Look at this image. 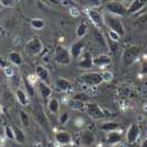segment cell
<instances>
[{
    "label": "cell",
    "instance_id": "cell-24",
    "mask_svg": "<svg viewBox=\"0 0 147 147\" xmlns=\"http://www.w3.org/2000/svg\"><path fill=\"white\" fill-rule=\"evenodd\" d=\"M8 60H9L13 65H16V66L22 65V57H21V54H20L19 52H16V51L9 52V54H8Z\"/></svg>",
    "mask_w": 147,
    "mask_h": 147
},
{
    "label": "cell",
    "instance_id": "cell-26",
    "mask_svg": "<svg viewBox=\"0 0 147 147\" xmlns=\"http://www.w3.org/2000/svg\"><path fill=\"white\" fill-rule=\"evenodd\" d=\"M13 132H14V140L18 144H24L26 141V137H25V133H24L19 127L14 126L13 127Z\"/></svg>",
    "mask_w": 147,
    "mask_h": 147
},
{
    "label": "cell",
    "instance_id": "cell-1",
    "mask_svg": "<svg viewBox=\"0 0 147 147\" xmlns=\"http://www.w3.org/2000/svg\"><path fill=\"white\" fill-rule=\"evenodd\" d=\"M104 21H105V25L107 26V28L109 31H113L115 32L120 38H122L125 34H126V31H125V26L122 24L121 19L119 17H115V16H112L109 13H106L104 16Z\"/></svg>",
    "mask_w": 147,
    "mask_h": 147
},
{
    "label": "cell",
    "instance_id": "cell-37",
    "mask_svg": "<svg viewBox=\"0 0 147 147\" xmlns=\"http://www.w3.org/2000/svg\"><path fill=\"white\" fill-rule=\"evenodd\" d=\"M0 4H1L3 6H5V7H13L16 5V1L14 0H1Z\"/></svg>",
    "mask_w": 147,
    "mask_h": 147
},
{
    "label": "cell",
    "instance_id": "cell-21",
    "mask_svg": "<svg viewBox=\"0 0 147 147\" xmlns=\"http://www.w3.org/2000/svg\"><path fill=\"white\" fill-rule=\"evenodd\" d=\"M94 65H93V58L91 57L90 53H85L84 58L79 61V67L80 68H85V69H88V68H92Z\"/></svg>",
    "mask_w": 147,
    "mask_h": 147
},
{
    "label": "cell",
    "instance_id": "cell-3",
    "mask_svg": "<svg viewBox=\"0 0 147 147\" xmlns=\"http://www.w3.org/2000/svg\"><path fill=\"white\" fill-rule=\"evenodd\" d=\"M105 8L109 14L119 17V18L127 14V7L121 1H107L105 4Z\"/></svg>",
    "mask_w": 147,
    "mask_h": 147
},
{
    "label": "cell",
    "instance_id": "cell-17",
    "mask_svg": "<svg viewBox=\"0 0 147 147\" xmlns=\"http://www.w3.org/2000/svg\"><path fill=\"white\" fill-rule=\"evenodd\" d=\"M38 91H39L40 96L44 100L50 99V96L52 95V88L50 87V85H47L45 82H41V81L38 84Z\"/></svg>",
    "mask_w": 147,
    "mask_h": 147
},
{
    "label": "cell",
    "instance_id": "cell-28",
    "mask_svg": "<svg viewBox=\"0 0 147 147\" xmlns=\"http://www.w3.org/2000/svg\"><path fill=\"white\" fill-rule=\"evenodd\" d=\"M31 26L34 30H42L45 27V20L44 19H39V18H35L31 20Z\"/></svg>",
    "mask_w": 147,
    "mask_h": 147
},
{
    "label": "cell",
    "instance_id": "cell-12",
    "mask_svg": "<svg viewBox=\"0 0 147 147\" xmlns=\"http://www.w3.org/2000/svg\"><path fill=\"white\" fill-rule=\"evenodd\" d=\"M35 76H36V78H38L41 82H45L47 85H50V81H51V79H50V72H48V69L45 66H42V65L36 66L35 67Z\"/></svg>",
    "mask_w": 147,
    "mask_h": 147
},
{
    "label": "cell",
    "instance_id": "cell-20",
    "mask_svg": "<svg viewBox=\"0 0 147 147\" xmlns=\"http://www.w3.org/2000/svg\"><path fill=\"white\" fill-rule=\"evenodd\" d=\"M16 96H17V100L19 101V104H20L21 106H27V105L30 104V98H28L27 92L22 91L21 88H18V90H17Z\"/></svg>",
    "mask_w": 147,
    "mask_h": 147
},
{
    "label": "cell",
    "instance_id": "cell-7",
    "mask_svg": "<svg viewBox=\"0 0 147 147\" xmlns=\"http://www.w3.org/2000/svg\"><path fill=\"white\" fill-rule=\"evenodd\" d=\"M87 16L90 18V20L92 21V24L96 27V28H101L104 25H105V21H104V16L101 12L98 9V8H94V7H90L87 9Z\"/></svg>",
    "mask_w": 147,
    "mask_h": 147
},
{
    "label": "cell",
    "instance_id": "cell-32",
    "mask_svg": "<svg viewBox=\"0 0 147 147\" xmlns=\"http://www.w3.org/2000/svg\"><path fill=\"white\" fill-rule=\"evenodd\" d=\"M101 77H102L104 81L109 82V81L113 80V73L109 72V71H104V72H101Z\"/></svg>",
    "mask_w": 147,
    "mask_h": 147
},
{
    "label": "cell",
    "instance_id": "cell-43",
    "mask_svg": "<svg viewBox=\"0 0 147 147\" xmlns=\"http://www.w3.org/2000/svg\"><path fill=\"white\" fill-rule=\"evenodd\" d=\"M112 147H124V146H122V145H120V144H117V145H113Z\"/></svg>",
    "mask_w": 147,
    "mask_h": 147
},
{
    "label": "cell",
    "instance_id": "cell-15",
    "mask_svg": "<svg viewBox=\"0 0 147 147\" xmlns=\"http://www.w3.org/2000/svg\"><path fill=\"white\" fill-rule=\"evenodd\" d=\"M111 64V58L109 55L102 53V54H99L93 58V65L96 66V67H106L107 65Z\"/></svg>",
    "mask_w": 147,
    "mask_h": 147
},
{
    "label": "cell",
    "instance_id": "cell-6",
    "mask_svg": "<svg viewBox=\"0 0 147 147\" xmlns=\"http://www.w3.org/2000/svg\"><path fill=\"white\" fill-rule=\"evenodd\" d=\"M33 117L35 119V121L46 131H50V121H48L44 109L41 107V105H36L33 108Z\"/></svg>",
    "mask_w": 147,
    "mask_h": 147
},
{
    "label": "cell",
    "instance_id": "cell-9",
    "mask_svg": "<svg viewBox=\"0 0 147 147\" xmlns=\"http://www.w3.org/2000/svg\"><path fill=\"white\" fill-rule=\"evenodd\" d=\"M86 113L95 120H99V119H104L106 115V113L102 111V108H100V106L95 104V102H88L86 104Z\"/></svg>",
    "mask_w": 147,
    "mask_h": 147
},
{
    "label": "cell",
    "instance_id": "cell-10",
    "mask_svg": "<svg viewBox=\"0 0 147 147\" xmlns=\"http://www.w3.org/2000/svg\"><path fill=\"white\" fill-rule=\"evenodd\" d=\"M140 137V127L137 124H131L126 132V141L129 145H134Z\"/></svg>",
    "mask_w": 147,
    "mask_h": 147
},
{
    "label": "cell",
    "instance_id": "cell-8",
    "mask_svg": "<svg viewBox=\"0 0 147 147\" xmlns=\"http://www.w3.org/2000/svg\"><path fill=\"white\" fill-rule=\"evenodd\" d=\"M42 42L38 36H34L32 38L25 46V50L30 55H38L42 52Z\"/></svg>",
    "mask_w": 147,
    "mask_h": 147
},
{
    "label": "cell",
    "instance_id": "cell-30",
    "mask_svg": "<svg viewBox=\"0 0 147 147\" xmlns=\"http://www.w3.org/2000/svg\"><path fill=\"white\" fill-rule=\"evenodd\" d=\"M19 114H20V120H21L22 126L28 127L30 126V117H28V114L24 111V109H21V111L19 112Z\"/></svg>",
    "mask_w": 147,
    "mask_h": 147
},
{
    "label": "cell",
    "instance_id": "cell-27",
    "mask_svg": "<svg viewBox=\"0 0 147 147\" xmlns=\"http://www.w3.org/2000/svg\"><path fill=\"white\" fill-rule=\"evenodd\" d=\"M73 100H77V101H80V102H84V104H88L90 102V96L86 94V93H76L73 95Z\"/></svg>",
    "mask_w": 147,
    "mask_h": 147
},
{
    "label": "cell",
    "instance_id": "cell-33",
    "mask_svg": "<svg viewBox=\"0 0 147 147\" xmlns=\"http://www.w3.org/2000/svg\"><path fill=\"white\" fill-rule=\"evenodd\" d=\"M5 134H6V138H8L9 140H14V132H13V127H11V126H6V127H5Z\"/></svg>",
    "mask_w": 147,
    "mask_h": 147
},
{
    "label": "cell",
    "instance_id": "cell-25",
    "mask_svg": "<svg viewBox=\"0 0 147 147\" xmlns=\"http://www.w3.org/2000/svg\"><path fill=\"white\" fill-rule=\"evenodd\" d=\"M119 124H117V122H112V121H109V122H104V124L100 125V129L104 131V132H114V131H119Z\"/></svg>",
    "mask_w": 147,
    "mask_h": 147
},
{
    "label": "cell",
    "instance_id": "cell-29",
    "mask_svg": "<svg viewBox=\"0 0 147 147\" xmlns=\"http://www.w3.org/2000/svg\"><path fill=\"white\" fill-rule=\"evenodd\" d=\"M86 32H87V25L85 22L80 24V25L77 27V36L79 39H82L85 36V34H86Z\"/></svg>",
    "mask_w": 147,
    "mask_h": 147
},
{
    "label": "cell",
    "instance_id": "cell-45",
    "mask_svg": "<svg viewBox=\"0 0 147 147\" xmlns=\"http://www.w3.org/2000/svg\"><path fill=\"white\" fill-rule=\"evenodd\" d=\"M79 147H84V146H79Z\"/></svg>",
    "mask_w": 147,
    "mask_h": 147
},
{
    "label": "cell",
    "instance_id": "cell-23",
    "mask_svg": "<svg viewBox=\"0 0 147 147\" xmlns=\"http://www.w3.org/2000/svg\"><path fill=\"white\" fill-rule=\"evenodd\" d=\"M81 141L85 145H93L95 141V137L91 131H84L81 133Z\"/></svg>",
    "mask_w": 147,
    "mask_h": 147
},
{
    "label": "cell",
    "instance_id": "cell-36",
    "mask_svg": "<svg viewBox=\"0 0 147 147\" xmlns=\"http://www.w3.org/2000/svg\"><path fill=\"white\" fill-rule=\"evenodd\" d=\"M68 119H69L68 113H66V112L61 113V114L59 115V122H60V125H66L67 121H68Z\"/></svg>",
    "mask_w": 147,
    "mask_h": 147
},
{
    "label": "cell",
    "instance_id": "cell-2",
    "mask_svg": "<svg viewBox=\"0 0 147 147\" xmlns=\"http://www.w3.org/2000/svg\"><path fill=\"white\" fill-rule=\"evenodd\" d=\"M79 79L90 87H96L101 82H104L101 73H98V72H86L84 74H81Z\"/></svg>",
    "mask_w": 147,
    "mask_h": 147
},
{
    "label": "cell",
    "instance_id": "cell-11",
    "mask_svg": "<svg viewBox=\"0 0 147 147\" xmlns=\"http://www.w3.org/2000/svg\"><path fill=\"white\" fill-rule=\"evenodd\" d=\"M94 40H95L98 47H99L101 51H104L105 54H106V52H109L108 45H107V39L105 38V35L99 30H98V28L94 30Z\"/></svg>",
    "mask_w": 147,
    "mask_h": 147
},
{
    "label": "cell",
    "instance_id": "cell-35",
    "mask_svg": "<svg viewBox=\"0 0 147 147\" xmlns=\"http://www.w3.org/2000/svg\"><path fill=\"white\" fill-rule=\"evenodd\" d=\"M107 34H108V39L112 40V41H114V42H119L120 39H121L120 36H119L115 32H113V31H109V30H108V33H107Z\"/></svg>",
    "mask_w": 147,
    "mask_h": 147
},
{
    "label": "cell",
    "instance_id": "cell-41",
    "mask_svg": "<svg viewBox=\"0 0 147 147\" xmlns=\"http://www.w3.org/2000/svg\"><path fill=\"white\" fill-rule=\"evenodd\" d=\"M71 14L74 16V17H78L80 13H79V11H78L77 8H71Z\"/></svg>",
    "mask_w": 147,
    "mask_h": 147
},
{
    "label": "cell",
    "instance_id": "cell-16",
    "mask_svg": "<svg viewBox=\"0 0 147 147\" xmlns=\"http://www.w3.org/2000/svg\"><path fill=\"white\" fill-rule=\"evenodd\" d=\"M145 6H146L145 1H141V0H133V1L129 3L128 7H127V14H136L137 12H140Z\"/></svg>",
    "mask_w": 147,
    "mask_h": 147
},
{
    "label": "cell",
    "instance_id": "cell-31",
    "mask_svg": "<svg viewBox=\"0 0 147 147\" xmlns=\"http://www.w3.org/2000/svg\"><path fill=\"white\" fill-rule=\"evenodd\" d=\"M71 107L73 109H77V111H86V104H84V102H80V101H77V100H73L71 101Z\"/></svg>",
    "mask_w": 147,
    "mask_h": 147
},
{
    "label": "cell",
    "instance_id": "cell-14",
    "mask_svg": "<svg viewBox=\"0 0 147 147\" xmlns=\"http://www.w3.org/2000/svg\"><path fill=\"white\" fill-rule=\"evenodd\" d=\"M84 48H85V42H84V40H78L77 42H74V44L71 46V50H69L71 57H72L73 59H78V58L82 54Z\"/></svg>",
    "mask_w": 147,
    "mask_h": 147
},
{
    "label": "cell",
    "instance_id": "cell-4",
    "mask_svg": "<svg viewBox=\"0 0 147 147\" xmlns=\"http://www.w3.org/2000/svg\"><path fill=\"white\" fill-rule=\"evenodd\" d=\"M54 60L60 65H69L72 57L66 47L59 45L55 47V51H54Z\"/></svg>",
    "mask_w": 147,
    "mask_h": 147
},
{
    "label": "cell",
    "instance_id": "cell-44",
    "mask_svg": "<svg viewBox=\"0 0 147 147\" xmlns=\"http://www.w3.org/2000/svg\"><path fill=\"white\" fill-rule=\"evenodd\" d=\"M0 147H5V146H0Z\"/></svg>",
    "mask_w": 147,
    "mask_h": 147
},
{
    "label": "cell",
    "instance_id": "cell-38",
    "mask_svg": "<svg viewBox=\"0 0 147 147\" xmlns=\"http://www.w3.org/2000/svg\"><path fill=\"white\" fill-rule=\"evenodd\" d=\"M140 73L142 76H147V59L142 61L141 67H140Z\"/></svg>",
    "mask_w": 147,
    "mask_h": 147
},
{
    "label": "cell",
    "instance_id": "cell-18",
    "mask_svg": "<svg viewBox=\"0 0 147 147\" xmlns=\"http://www.w3.org/2000/svg\"><path fill=\"white\" fill-rule=\"evenodd\" d=\"M54 86H55V88H57L58 91H61V92H66V91H69V90L72 88L71 82H69L67 79H65V78H59V79H57L55 82H54Z\"/></svg>",
    "mask_w": 147,
    "mask_h": 147
},
{
    "label": "cell",
    "instance_id": "cell-40",
    "mask_svg": "<svg viewBox=\"0 0 147 147\" xmlns=\"http://www.w3.org/2000/svg\"><path fill=\"white\" fill-rule=\"evenodd\" d=\"M0 68H6V59L0 57Z\"/></svg>",
    "mask_w": 147,
    "mask_h": 147
},
{
    "label": "cell",
    "instance_id": "cell-22",
    "mask_svg": "<svg viewBox=\"0 0 147 147\" xmlns=\"http://www.w3.org/2000/svg\"><path fill=\"white\" fill-rule=\"evenodd\" d=\"M47 108L48 111L53 114H57L59 113V109H60V102L57 98H50L47 101Z\"/></svg>",
    "mask_w": 147,
    "mask_h": 147
},
{
    "label": "cell",
    "instance_id": "cell-13",
    "mask_svg": "<svg viewBox=\"0 0 147 147\" xmlns=\"http://www.w3.org/2000/svg\"><path fill=\"white\" fill-rule=\"evenodd\" d=\"M54 140L59 145H68L72 142V134L66 131H60L54 134Z\"/></svg>",
    "mask_w": 147,
    "mask_h": 147
},
{
    "label": "cell",
    "instance_id": "cell-39",
    "mask_svg": "<svg viewBox=\"0 0 147 147\" xmlns=\"http://www.w3.org/2000/svg\"><path fill=\"white\" fill-rule=\"evenodd\" d=\"M5 73H6V76H8V77H13V71H12V68L11 67H6V69H5Z\"/></svg>",
    "mask_w": 147,
    "mask_h": 147
},
{
    "label": "cell",
    "instance_id": "cell-42",
    "mask_svg": "<svg viewBox=\"0 0 147 147\" xmlns=\"http://www.w3.org/2000/svg\"><path fill=\"white\" fill-rule=\"evenodd\" d=\"M140 147H147V139H145V140H144V141L141 142Z\"/></svg>",
    "mask_w": 147,
    "mask_h": 147
},
{
    "label": "cell",
    "instance_id": "cell-34",
    "mask_svg": "<svg viewBox=\"0 0 147 147\" xmlns=\"http://www.w3.org/2000/svg\"><path fill=\"white\" fill-rule=\"evenodd\" d=\"M25 86H26V91H27V94L28 95H34V87H33V85L30 82L28 79H25Z\"/></svg>",
    "mask_w": 147,
    "mask_h": 147
},
{
    "label": "cell",
    "instance_id": "cell-5",
    "mask_svg": "<svg viewBox=\"0 0 147 147\" xmlns=\"http://www.w3.org/2000/svg\"><path fill=\"white\" fill-rule=\"evenodd\" d=\"M140 54V48L137 46H129L122 53V64L124 66H129L138 59Z\"/></svg>",
    "mask_w": 147,
    "mask_h": 147
},
{
    "label": "cell",
    "instance_id": "cell-19",
    "mask_svg": "<svg viewBox=\"0 0 147 147\" xmlns=\"http://www.w3.org/2000/svg\"><path fill=\"white\" fill-rule=\"evenodd\" d=\"M106 139H107V142L111 144V145H117L121 141L122 139V134L120 131H114V132H109L107 133L106 136Z\"/></svg>",
    "mask_w": 147,
    "mask_h": 147
}]
</instances>
